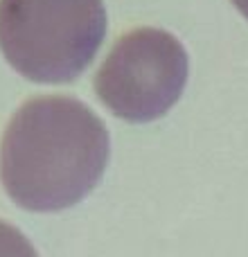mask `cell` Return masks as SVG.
<instances>
[{
    "mask_svg": "<svg viewBox=\"0 0 248 257\" xmlns=\"http://www.w3.org/2000/svg\"><path fill=\"white\" fill-rule=\"evenodd\" d=\"M104 122L72 97L25 102L0 142V178L14 203L32 212H57L95 190L108 163Z\"/></svg>",
    "mask_w": 248,
    "mask_h": 257,
    "instance_id": "1",
    "label": "cell"
},
{
    "mask_svg": "<svg viewBox=\"0 0 248 257\" xmlns=\"http://www.w3.org/2000/svg\"><path fill=\"white\" fill-rule=\"evenodd\" d=\"M104 36V0H0V50L14 70L39 84L77 79Z\"/></svg>",
    "mask_w": 248,
    "mask_h": 257,
    "instance_id": "2",
    "label": "cell"
},
{
    "mask_svg": "<svg viewBox=\"0 0 248 257\" xmlns=\"http://www.w3.org/2000/svg\"><path fill=\"white\" fill-rule=\"evenodd\" d=\"M187 52L174 34L138 27L117 39L95 75L99 102L133 124L163 117L187 84Z\"/></svg>",
    "mask_w": 248,
    "mask_h": 257,
    "instance_id": "3",
    "label": "cell"
},
{
    "mask_svg": "<svg viewBox=\"0 0 248 257\" xmlns=\"http://www.w3.org/2000/svg\"><path fill=\"white\" fill-rule=\"evenodd\" d=\"M232 5H235V7L248 18V0H232Z\"/></svg>",
    "mask_w": 248,
    "mask_h": 257,
    "instance_id": "4",
    "label": "cell"
}]
</instances>
